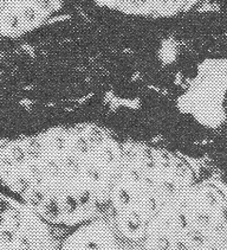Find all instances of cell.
I'll list each match as a JSON object with an SVG mask.
<instances>
[{"instance_id":"1","label":"cell","mask_w":227,"mask_h":250,"mask_svg":"<svg viewBox=\"0 0 227 250\" xmlns=\"http://www.w3.org/2000/svg\"><path fill=\"white\" fill-rule=\"evenodd\" d=\"M122 151L123 144L97 125L55 127L5 143L0 173L38 216L78 223L109 203Z\"/></svg>"},{"instance_id":"5","label":"cell","mask_w":227,"mask_h":250,"mask_svg":"<svg viewBox=\"0 0 227 250\" xmlns=\"http://www.w3.org/2000/svg\"><path fill=\"white\" fill-rule=\"evenodd\" d=\"M62 0H1L0 31L19 38L35 31L60 7Z\"/></svg>"},{"instance_id":"3","label":"cell","mask_w":227,"mask_h":250,"mask_svg":"<svg viewBox=\"0 0 227 250\" xmlns=\"http://www.w3.org/2000/svg\"><path fill=\"white\" fill-rule=\"evenodd\" d=\"M147 235V250H227V194L214 183H194Z\"/></svg>"},{"instance_id":"2","label":"cell","mask_w":227,"mask_h":250,"mask_svg":"<svg viewBox=\"0 0 227 250\" xmlns=\"http://www.w3.org/2000/svg\"><path fill=\"white\" fill-rule=\"evenodd\" d=\"M194 184L186 160L165 148L124 144L109 203L116 224L129 237H141L166 208Z\"/></svg>"},{"instance_id":"7","label":"cell","mask_w":227,"mask_h":250,"mask_svg":"<svg viewBox=\"0 0 227 250\" xmlns=\"http://www.w3.org/2000/svg\"><path fill=\"white\" fill-rule=\"evenodd\" d=\"M65 250H118L115 236L103 222H91L71 236Z\"/></svg>"},{"instance_id":"6","label":"cell","mask_w":227,"mask_h":250,"mask_svg":"<svg viewBox=\"0 0 227 250\" xmlns=\"http://www.w3.org/2000/svg\"><path fill=\"white\" fill-rule=\"evenodd\" d=\"M189 0H97L112 10L132 16L170 17L181 11Z\"/></svg>"},{"instance_id":"4","label":"cell","mask_w":227,"mask_h":250,"mask_svg":"<svg viewBox=\"0 0 227 250\" xmlns=\"http://www.w3.org/2000/svg\"><path fill=\"white\" fill-rule=\"evenodd\" d=\"M35 211L10 204L2 210L1 243L4 250H46L45 227Z\"/></svg>"}]
</instances>
